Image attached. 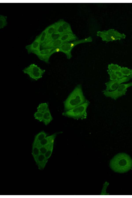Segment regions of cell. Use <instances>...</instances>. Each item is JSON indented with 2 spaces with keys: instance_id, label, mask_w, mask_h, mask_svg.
<instances>
[{
  "instance_id": "25",
  "label": "cell",
  "mask_w": 132,
  "mask_h": 198,
  "mask_svg": "<svg viewBox=\"0 0 132 198\" xmlns=\"http://www.w3.org/2000/svg\"><path fill=\"white\" fill-rule=\"evenodd\" d=\"M120 71L124 76H129L130 75L131 70L127 67H122Z\"/></svg>"
},
{
  "instance_id": "15",
  "label": "cell",
  "mask_w": 132,
  "mask_h": 198,
  "mask_svg": "<svg viewBox=\"0 0 132 198\" xmlns=\"http://www.w3.org/2000/svg\"><path fill=\"white\" fill-rule=\"evenodd\" d=\"M53 117L48 108L43 112L42 122L46 125H48L52 120Z\"/></svg>"
},
{
  "instance_id": "18",
  "label": "cell",
  "mask_w": 132,
  "mask_h": 198,
  "mask_svg": "<svg viewBox=\"0 0 132 198\" xmlns=\"http://www.w3.org/2000/svg\"><path fill=\"white\" fill-rule=\"evenodd\" d=\"M45 30L47 34V39L55 33L56 30V25L55 23L47 27Z\"/></svg>"
},
{
  "instance_id": "14",
  "label": "cell",
  "mask_w": 132,
  "mask_h": 198,
  "mask_svg": "<svg viewBox=\"0 0 132 198\" xmlns=\"http://www.w3.org/2000/svg\"><path fill=\"white\" fill-rule=\"evenodd\" d=\"M64 43L59 39L48 44L42 46V49L45 48H55L60 47Z\"/></svg>"
},
{
  "instance_id": "33",
  "label": "cell",
  "mask_w": 132,
  "mask_h": 198,
  "mask_svg": "<svg viewBox=\"0 0 132 198\" xmlns=\"http://www.w3.org/2000/svg\"><path fill=\"white\" fill-rule=\"evenodd\" d=\"M129 76L131 78H132V69L131 70V73Z\"/></svg>"
},
{
  "instance_id": "5",
  "label": "cell",
  "mask_w": 132,
  "mask_h": 198,
  "mask_svg": "<svg viewBox=\"0 0 132 198\" xmlns=\"http://www.w3.org/2000/svg\"><path fill=\"white\" fill-rule=\"evenodd\" d=\"M97 35L100 37L103 41L109 42L124 39L126 36L121 34L114 29H111L107 30L97 32Z\"/></svg>"
},
{
  "instance_id": "28",
  "label": "cell",
  "mask_w": 132,
  "mask_h": 198,
  "mask_svg": "<svg viewBox=\"0 0 132 198\" xmlns=\"http://www.w3.org/2000/svg\"><path fill=\"white\" fill-rule=\"evenodd\" d=\"M41 43V46L45 42L47 37V34L46 31L45 29L39 35Z\"/></svg>"
},
{
  "instance_id": "10",
  "label": "cell",
  "mask_w": 132,
  "mask_h": 198,
  "mask_svg": "<svg viewBox=\"0 0 132 198\" xmlns=\"http://www.w3.org/2000/svg\"><path fill=\"white\" fill-rule=\"evenodd\" d=\"M41 43L39 35L37 36L32 43L26 46L28 54L39 51L40 49Z\"/></svg>"
},
{
  "instance_id": "1",
  "label": "cell",
  "mask_w": 132,
  "mask_h": 198,
  "mask_svg": "<svg viewBox=\"0 0 132 198\" xmlns=\"http://www.w3.org/2000/svg\"><path fill=\"white\" fill-rule=\"evenodd\" d=\"M110 166L115 172L120 173L126 172L132 168V160L127 154L119 153L111 160Z\"/></svg>"
},
{
  "instance_id": "2",
  "label": "cell",
  "mask_w": 132,
  "mask_h": 198,
  "mask_svg": "<svg viewBox=\"0 0 132 198\" xmlns=\"http://www.w3.org/2000/svg\"><path fill=\"white\" fill-rule=\"evenodd\" d=\"M87 101L84 95L81 85H78L64 101V111L80 105Z\"/></svg>"
},
{
  "instance_id": "32",
  "label": "cell",
  "mask_w": 132,
  "mask_h": 198,
  "mask_svg": "<svg viewBox=\"0 0 132 198\" xmlns=\"http://www.w3.org/2000/svg\"><path fill=\"white\" fill-rule=\"evenodd\" d=\"M109 184V183H108L107 182H106L104 184V187L103 188V193L102 194H103V195H109V194H107L106 192V189L107 188V187L108 186V185Z\"/></svg>"
},
{
  "instance_id": "24",
  "label": "cell",
  "mask_w": 132,
  "mask_h": 198,
  "mask_svg": "<svg viewBox=\"0 0 132 198\" xmlns=\"http://www.w3.org/2000/svg\"><path fill=\"white\" fill-rule=\"evenodd\" d=\"M7 24L6 17L0 15V29L3 28Z\"/></svg>"
},
{
  "instance_id": "29",
  "label": "cell",
  "mask_w": 132,
  "mask_h": 198,
  "mask_svg": "<svg viewBox=\"0 0 132 198\" xmlns=\"http://www.w3.org/2000/svg\"><path fill=\"white\" fill-rule=\"evenodd\" d=\"M52 143L47 145L40 146L39 150L40 153L45 154Z\"/></svg>"
},
{
  "instance_id": "11",
  "label": "cell",
  "mask_w": 132,
  "mask_h": 198,
  "mask_svg": "<svg viewBox=\"0 0 132 198\" xmlns=\"http://www.w3.org/2000/svg\"><path fill=\"white\" fill-rule=\"evenodd\" d=\"M34 160L38 169L40 170L44 168L48 161L45 155L41 153Z\"/></svg>"
},
{
  "instance_id": "13",
  "label": "cell",
  "mask_w": 132,
  "mask_h": 198,
  "mask_svg": "<svg viewBox=\"0 0 132 198\" xmlns=\"http://www.w3.org/2000/svg\"><path fill=\"white\" fill-rule=\"evenodd\" d=\"M57 134V133H56L47 136L39 143V147L41 146L47 145L54 142Z\"/></svg>"
},
{
  "instance_id": "19",
  "label": "cell",
  "mask_w": 132,
  "mask_h": 198,
  "mask_svg": "<svg viewBox=\"0 0 132 198\" xmlns=\"http://www.w3.org/2000/svg\"><path fill=\"white\" fill-rule=\"evenodd\" d=\"M65 33H73L70 24L63 20H60Z\"/></svg>"
},
{
  "instance_id": "27",
  "label": "cell",
  "mask_w": 132,
  "mask_h": 198,
  "mask_svg": "<svg viewBox=\"0 0 132 198\" xmlns=\"http://www.w3.org/2000/svg\"><path fill=\"white\" fill-rule=\"evenodd\" d=\"M43 116V113L37 111L34 114L35 118L40 122H42Z\"/></svg>"
},
{
  "instance_id": "6",
  "label": "cell",
  "mask_w": 132,
  "mask_h": 198,
  "mask_svg": "<svg viewBox=\"0 0 132 198\" xmlns=\"http://www.w3.org/2000/svg\"><path fill=\"white\" fill-rule=\"evenodd\" d=\"M22 71L31 79L37 80L42 77L45 70L35 64L32 63L25 68Z\"/></svg>"
},
{
  "instance_id": "23",
  "label": "cell",
  "mask_w": 132,
  "mask_h": 198,
  "mask_svg": "<svg viewBox=\"0 0 132 198\" xmlns=\"http://www.w3.org/2000/svg\"><path fill=\"white\" fill-rule=\"evenodd\" d=\"M121 67L117 64L111 63L108 65V70L113 72L120 71Z\"/></svg>"
},
{
  "instance_id": "16",
  "label": "cell",
  "mask_w": 132,
  "mask_h": 198,
  "mask_svg": "<svg viewBox=\"0 0 132 198\" xmlns=\"http://www.w3.org/2000/svg\"><path fill=\"white\" fill-rule=\"evenodd\" d=\"M40 153L39 143H36L33 142L32 147V154L34 159H35Z\"/></svg>"
},
{
  "instance_id": "26",
  "label": "cell",
  "mask_w": 132,
  "mask_h": 198,
  "mask_svg": "<svg viewBox=\"0 0 132 198\" xmlns=\"http://www.w3.org/2000/svg\"><path fill=\"white\" fill-rule=\"evenodd\" d=\"M54 142L52 143L44 154L46 158L48 160L51 156L53 149Z\"/></svg>"
},
{
  "instance_id": "7",
  "label": "cell",
  "mask_w": 132,
  "mask_h": 198,
  "mask_svg": "<svg viewBox=\"0 0 132 198\" xmlns=\"http://www.w3.org/2000/svg\"><path fill=\"white\" fill-rule=\"evenodd\" d=\"M132 86V82L126 84H122L116 89L112 91H107L105 90L103 92L105 96L110 97L114 100H116L120 97L125 95L127 88Z\"/></svg>"
},
{
  "instance_id": "21",
  "label": "cell",
  "mask_w": 132,
  "mask_h": 198,
  "mask_svg": "<svg viewBox=\"0 0 132 198\" xmlns=\"http://www.w3.org/2000/svg\"><path fill=\"white\" fill-rule=\"evenodd\" d=\"M56 30L55 33L62 35L65 32L60 23V20L55 22Z\"/></svg>"
},
{
  "instance_id": "30",
  "label": "cell",
  "mask_w": 132,
  "mask_h": 198,
  "mask_svg": "<svg viewBox=\"0 0 132 198\" xmlns=\"http://www.w3.org/2000/svg\"><path fill=\"white\" fill-rule=\"evenodd\" d=\"M108 73L110 79L111 80H113L119 79L115 73L109 70H108Z\"/></svg>"
},
{
  "instance_id": "12",
  "label": "cell",
  "mask_w": 132,
  "mask_h": 198,
  "mask_svg": "<svg viewBox=\"0 0 132 198\" xmlns=\"http://www.w3.org/2000/svg\"><path fill=\"white\" fill-rule=\"evenodd\" d=\"M78 38L73 33H65L61 35L59 38L64 43L77 40Z\"/></svg>"
},
{
  "instance_id": "22",
  "label": "cell",
  "mask_w": 132,
  "mask_h": 198,
  "mask_svg": "<svg viewBox=\"0 0 132 198\" xmlns=\"http://www.w3.org/2000/svg\"><path fill=\"white\" fill-rule=\"evenodd\" d=\"M48 108V105L47 103L46 102L42 103L39 104L37 107V111L43 113Z\"/></svg>"
},
{
  "instance_id": "31",
  "label": "cell",
  "mask_w": 132,
  "mask_h": 198,
  "mask_svg": "<svg viewBox=\"0 0 132 198\" xmlns=\"http://www.w3.org/2000/svg\"><path fill=\"white\" fill-rule=\"evenodd\" d=\"M114 72L119 79H121L124 77L122 75L120 71H117Z\"/></svg>"
},
{
  "instance_id": "8",
  "label": "cell",
  "mask_w": 132,
  "mask_h": 198,
  "mask_svg": "<svg viewBox=\"0 0 132 198\" xmlns=\"http://www.w3.org/2000/svg\"><path fill=\"white\" fill-rule=\"evenodd\" d=\"M131 78L129 76H124L123 78L117 80H110L105 84V90L112 91L115 90L122 83L128 81Z\"/></svg>"
},
{
  "instance_id": "4",
  "label": "cell",
  "mask_w": 132,
  "mask_h": 198,
  "mask_svg": "<svg viewBox=\"0 0 132 198\" xmlns=\"http://www.w3.org/2000/svg\"><path fill=\"white\" fill-rule=\"evenodd\" d=\"M92 39L90 37L81 39L76 40L70 42L63 44L60 47H58L59 52H61L65 54L68 59L72 57L71 51L73 48L76 45L81 43L90 42Z\"/></svg>"
},
{
  "instance_id": "3",
  "label": "cell",
  "mask_w": 132,
  "mask_h": 198,
  "mask_svg": "<svg viewBox=\"0 0 132 198\" xmlns=\"http://www.w3.org/2000/svg\"><path fill=\"white\" fill-rule=\"evenodd\" d=\"M89 102L87 101L82 104L68 111H64L62 115L65 117L76 119H83L87 117V108Z\"/></svg>"
},
{
  "instance_id": "34",
  "label": "cell",
  "mask_w": 132,
  "mask_h": 198,
  "mask_svg": "<svg viewBox=\"0 0 132 198\" xmlns=\"http://www.w3.org/2000/svg\"></svg>"
},
{
  "instance_id": "17",
  "label": "cell",
  "mask_w": 132,
  "mask_h": 198,
  "mask_svg": "<svg viewBox=\"0 0 132 198\" xmlns=\"http://www.w3.org/2000/svg\"><path fill=\"white\" fill-rule=\"evenodd\" d=\"M47 135V134L45 131H41L35 136L33 142L36 143H39Z\"/></svg>"
},
{
  "instance_id": "20",
  "label": "cell",
  "mask_w": 132,
  "mask_h": 198,
  "mask_svg": "<svg viewBox=\"0 0 132 198\" xmlns=\"http://www.w3.org/2000/svg\"><path fill=\"white\" fill-rule=\"evenodd\" d=\"M61 35L59 34H54L50 37L47 39L44 43L41 45V46L59 39Z\"/></svg>"
},
{
  "instance_id": "9",
  "label": "cell",
  "mask_w": 132,
  "mask_h": 198,
  "mask_svg": "<svg viewBox=\"0 0 132 198\" xmlns=\"http://www.w3.org/2000/svg\"><path fill=\"white\" fill-rule=\"evenodd\" d=\"M54 48H45L35 52L33 53L35 54L39 59L47 63H49L50 58L54 53L53 50Z\"/></svg>"
}]
</instances>
